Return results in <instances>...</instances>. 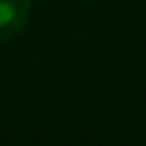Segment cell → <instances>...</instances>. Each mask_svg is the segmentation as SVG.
I'll return each instance as SVG.
<instances>
[{
    "mask_svg": "<svg viewBox=\"0 0 146 146\" xmlns=\"http://www.w3.org/2000/svg\"><path fill=\"white\" fill-rule=\"evenodd\" d=\"M32 0H0V42H7L25 29Z\"/></svg>",
    "mask_w": 146,
    "mask_h": 146,
    "instance_id": "obj_1",
    "label": "cell"
}]
</instances>
